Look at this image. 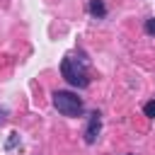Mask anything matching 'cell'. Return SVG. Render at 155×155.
<instances>
[{
    "instance_id": "8992f818",
    "label": "cell",
    "mask_w": 155,
    "mask_h": 155,
    "mask_svg": "<svg viewBox=\"0 0 155 155\" xmlns=\"http://www.w3.org/2000/svg\"><path fill=\"white\" fill-rule=\"evenodd\" d=\"M145 31H148L150 36L155 34V17H148V19H145Z\"/></svg>"
},
{
    "instance_id": "3957f363",
    "label": "cell",
    "mask_w": 155,
    "mask_h": 155,
    "mask_svg": "<svg viewBox=\"0 0 155 155\" xmlns=\"http://www.w3.org/2000/svg\"><path fill=\"white\" fill-rule=\"evenodd\" d=\"M99 131H102V119H99V111H92L90 114V121H87V128H85V143L87 145H92L94 140H97V136H99Z\"/></svg>"
},
{
    "instance_id": "6da1fadb",
    "label": "cell",
    "mask_w": 155,
    "mask_h": 155,
    "mask_svg": "<svg viewBox=\"0 0 155 155\" xmlns=\"http://www.w3.org/2000/svg\"><path fill=\"white\" fill-rule=\"evenodd\" d=\"M61 75L65 78V82H70L73 87H87L90 78H87V61L85 58H75V56H65L61 61Z\"/></svg>"
},
{
    "instance_id": "277c9868",
    "label": "cell",
    "mask_w": 155,
    "mask_h": 155,
    "mask_svg": "<svg viewBox=\"0 0 155 155\" xmlns=\"http://www.w3.org/2000/svg\"><path fill=\"white\" fill-rule=\"evenodd\" d=\"M90 12H92L94 17H104V15H107L104 0H90Z\"/></svg>"
},
{
    "instance_id": "52a82bcc",
    "label": "cell",
    "mask_w": 155,
    "mask_h": 155,
    "mask_svg": "<svg viewBox=\"0 0 155 155\" xmlns=\"http://www.w3.org/2000/svg\"><path fill=\"white\" fill-rule=\"evenodd\" d=\"M5 119H7V109H0V124H5Z\"/></svg>"
},
{
    "instance_id": "7a4b0ae2",
    "label": "cell",
    "mask_w": 155,
    "mask_h": 155,
    "mask_svg": "<svg viewBox=\"0 0 155 155\" xmlns=\"http://www.w3.org/2000/svg\"><path fill=\"white\" fill-rule=\"evenodd\" d=\"M51 97H53V107L58 109V114H63V116H82L85 104H82V99L78 94H73L68 90H56Z\"/></svg>"
},
{
    "instance_id": "5b68a950",
    "label": "cell",
    "mask_w": 155,
    "mask_h": 155,
    "mask_svg": "<svg viewBox=\"0 0 155 155\" xmlns=\"http://www.w3.org/2000/svg\"><path fill=\"white\" fill-rule=\"evenodd\" d=\"M143 111H145V116H150V119H155V99H150L145 107H143Z\"/></svg>"
}]
</instances>
